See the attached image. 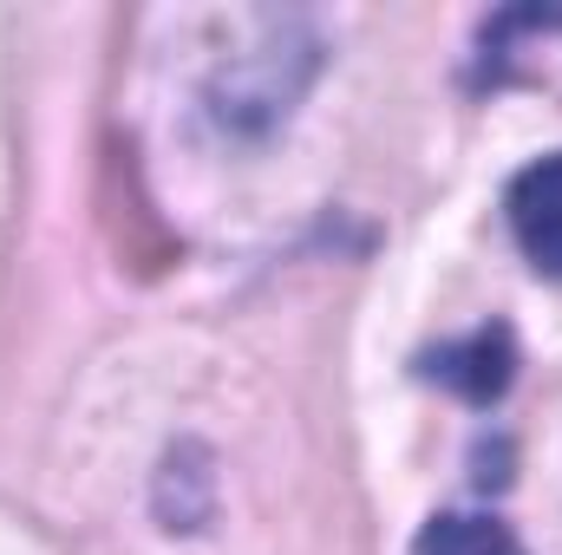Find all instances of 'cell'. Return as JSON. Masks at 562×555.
Returning a JSON list of instances; mask_svg holds the SVG:
<instances>
[{
    "mask_svg": "<svg viewBox=\"0 0 562 555\" xmlns=\"http://www.w3.org/2000/svg\"><path fill=\"white\" fill-rule=\"evenodd\" d=\"M438 380L464 386L471 399L504 393V380H510V347H504V333H477L464 353H445V360H438Z\"/></svg>",
    "mask_w": 562,
    "mask_h": 555,
    "instance_id": "obj_3",
    "label": "cell"
},
{
    "mask_svg": "<svg viewBox=\"0 0 562 555\" xmlns=\"http://www.w3.org/2000/svg\"><path fill=\"white\" fill-rule=\"evenodd\" d=\"M510 229H517V249L530 256V269L562 281V150L537 157L510 183Z\"/></svg>",
    "mask_w": 562,
    "mask_h": 555,
    "instance_id": "obj_1",
    "label": "cell"
},
{
    "mask_svg": "<svg viewBox=\"0 0 562 555\" xmlns=\"http://www.w3.org/2000/svg\"><path fill=\"white\" fill-rule=\"evenodd\" d=\"M413 555H524V543H517L497 517L451 510V517H431V523H425Z\"/></svg>",
    "mask_w": 562,
    "mask_h": 555,
    "instance_id": "obj_2",
    "label": "cell"
}]
</instances>
